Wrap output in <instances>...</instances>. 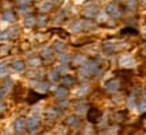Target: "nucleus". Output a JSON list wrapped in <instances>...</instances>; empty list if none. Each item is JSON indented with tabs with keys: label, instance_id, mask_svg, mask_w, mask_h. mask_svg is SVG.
<instances>
[{
	"label": "nucleus",
	"instance_id": "nucleus-1",
	"mask_svg": "<svg viewBox=\"0 0 146 135\" xmlns=\"http://www.w3.org/2000/svg\"><path fill=\"white\" fill-rule=\"evenodd\" d=\"M102 116H103V112L99 108H96V107H91L87 111V119H88L91 124H98L100 119H102Z\"/></svg>",
	"mask_w": 146,
	"mask_h": 135
},
{
	"label": "nucleus",
	"instance_id": "nucleus-2",
	"mask_svg": "<svg viewBox=\"0 0 146 135\" xmlns=\"http://www.w3.org/2000/svg\"><path fill=\"white\" fill-rule=\"evenodd\" d=\"M96 68H98V64L96 62H94V61H87V62L81 66V74H84V76H91V74L95 73Z\"/></svg>",
	"mask_w": 146,
	"mask_h": 135
},
{
	"label": "nucleus",
	"instance_id": "nucleus-3",
	"mask_svg": "<svg viewBox=\"0 0 146 135\" xmlns=\"http://www.w3.org/2000/svg\"><path fill=\"white\" fill-rule=\"evenodd\" d=\"M106 89H107L108 92H116V91H119L120 89V81L118 80V78L110 80V81H107V84H106Z\"/></svg>",
	"mask_w": 146,
	"mask_h": 135
},
{
	"label": "nucleus",
	"instance_id": "nucleus-4",
	"mask_svg": "<svg viewBox=\"0 0 146 135\" xmlns=\"http://www.w3.org/2000/svg\"><path fill=\"white\" fill-rule=\"evenodd\" d=\"M107 14H110V15L112 16V18H119L120 16V10L119 7H118V4H115V3H111V4L107 5Z\"/></svg>",
	"mask_w": 146,
	"mask_h": 135
},
{
	"label": "nucleus",
	"instance_id": "nucleus-5",
	"mask_svg": "<svg viewBox=\"0 0 146 135\" xmlns=\"http://www.w3.org/2000/svg\"><path fill=\"white\" fill-rule=\"evenodd\" d=\"M126 116H127V111H116L115 114L111 115V120L114 123H122V122H125Z\"/></svg>",
	"mask_w": 146,
	"mask_h": 135
},
{
	"label": "nucleus",
	"instance_id": "nucleus-6",
	"mask_svg": "<svg viewBox=\"0 0 146 135\" xmlns=\"http://www.w3.org/2000/svg\"><path fill=\"white\" fill-rule=\"evenodd\" d=\"M42 97H45V96H43V95L36 93L35 91H30L26 100H27V103H29V104H34V103H36L39 99H42Z\"/></svg>",
	"mask_w": 146,
	"mask_h": 135
},
{
	"label": "nucleus",
	"instance_id": "nucleus-7",
	"mask_svg": "<svg viewBox=\"0 0 146 135\" xmlns=\"http://www.w3.org/2000/svg\"><path fill=\"white\" fill-rule=\"evenodd\" d=\"M15 130H16V132H18V134L23 132V130H25V120L22 119V118L16 119V122H15Z\"/></svg>",
	"mask_w": 146,
	"mask_h": 135
},
{
	"label": "nucleus",
	"instance_id": "nucleus-8",
	"mask_svg": "<svg viewBox=\"0 0 146 135\" xmlns=\"http://www.w3.org/2000/svg\"><path fill=\"white\" fill-rule=\"evenodd\" d=\"M96 12H98V10L95 8L94 5H91V7H88V8H85V11H84V14H85L87 18H92V16H95L96 15Z\"/></svg>",
	"mask_w": 146,
	"mask_h": 135
},
{
	"label": "nucleus",
	"instance_id": "nucleus-9",
	"mask_svg": "<svg viewBox=\"0 0 146 135\" xmlns=\"http://www.w3.org/2000/svg\"><path fill=\"white\" fill-rule=\"evenodd\" d=\"M62 83H64V85L69 87V85L76 84V78L73 77V76H65V77H62Z\"/></svg>",
	"mask_w": 146,
	"mask_h": 135
},
{
	"label": "nucleus",
	"instance_id": "nucleus-10",
	"mask_svg": "<svg viewBox=\"0 0 146 135\" xmlns=\"http://www.w3.org/2000/svg\"><path fill=\"white\" fill-rule=\"evenodd\" d=\"M56 96L57 97H66L68 96V89L66 87H60L57 89V92H56Z\"/></svg>",
	"mask_w": 146,
	"mask_h": 135
},
{
	"label": "nucleus",
	"instance_id": "nucleus-11",
	"mask_svg": "<svg viewBox=\"0 0 146 135\" xmlns=\"http://www.w3.org/2000/svg\"><path fill=\"white\" fill-rule=\"evenodd\" d=\"M84 62H85V58H84V56H76L74 61H73V65H74V66H83Z\"/></svg>",
	"mask_w": 146,
	"mask_h": 135
},
{
	"label": "nucleus",
	"instance_id": "nucleus-12",
	"mask_svg": "<svg viewBox=\"0 0 146 135\" xmlns=\"http://www.w3.org/2000/svg\"><path fill=\"white\" fill-rule=\"evenodd\" d=\"M119 64L122 65V66H126L127 68V65H133L134 64V61H133V58H130V57H122L120 58V61H119Z\"/></svg>",
	"mask_w": 146,
	"mask_h": 135
},
{
	"label": "nucleus",
	"instance_id": "nucleus-13",
	"mask_svg": "<svg viewBox=\"0 0 146 135\" xmlns=\"http://www.w3.org/2000/svg\"><path fill=\"white\" fill-rule=\"evenodd\" d=\"M68 123L72 126V127H77V126L80 124V119H78L77 116H70L68 119Z\"/></svg>",
	"mask_w": 146,
	"mask_h": 135
},
{
	"label": "nucleus",
	"instance_id": "nucleus-14",
	"mask_svg": "<svg viewBox=\"0 0 146 135\" xmlns=\"http://www.w3.org/2000/svg\"><path fill=\"white\" fill-rule=\"evenodd\" d=\"M122 35H125V34H134V35H138V31L134 30V28H130V27H127V28H123L122 31H120Z\"/></svg>",
	"mask_w": 146,
	"mask_h": 135
},
{
	"label": "nucleus",
	"instance_id": "nucleus-15",
	"mask_svg": "<svg viewBox=\"0 0 146 135\" xmlns=\"http://www.w3.org/2000/svg\"><path fill=\"white\" fill-rule=\"evenodd\" d=\"M49 77H50V80H52V81H57L58 78H60V73H58L57 70H53V72L49 74Z\"/></svg>",
	"mask_w": 146,
	"mask_h": 135
},
{
	"label": "nucleus",
	"instance_id": "nucleus-16",
	"mask_svg": "<svg viewBox=\"0 0 146 135\" xmlns=\"http://www.w3.org/2000/svg\"><path fill=\"white\" fill-rule=\"evenodd\" d=\"M23 68H25V64L22 62V61H18V62L14 64V69H15V70H19V72H21Z\"/></svg>",
	"mask_w": 146,
	"mask_h": 135
},
{
	"label": "nucleus",
	"instance_id": "nucleus-17",
	"mask_svg": "<svg viewBox=\"0 0 146 135\" xmlns=\"http://www.w3.org/2000/svg\"><path fill=\"white\" fill-rule=\"evenodd\" d=\"M141 126H142L143 130H146V112L141 116Z\"/></svg>",
	"mask_w": 146,
	"mask_h": 135
},
{
	"label": "nucleus",
	"instance_id": "nucleus-18",
	"mask_svg": "<svg viewBox=\"0 0 146 135\" xmlns=\"http://www.w3.org/2000/svg\"><path fill=\"white\" fill-rule=\"evenodd\" d=\"M103 49H104L106 52H114L115 50V47L112 45H110V43H106L104 46H103Z\"/></svg>",
	"mask_w": 146,
	"mask_h": 135
},
{
	"label": "nucleus",
	"instance_id": "nucleus-19",
	"mask_svg": "<svg viewBox=\"0 0 146 135\" xmlns=\"http://www.w3.org/2000/svg\"><path fill=\"white\" fill-rule=\"evenodd\" d=\"M60 61H62V62H69L70 58H69L68 54H62V56H60Z\"/></svg>",
	"mask_w": 146,
	"mask_h": 135
},
{
	"label": "nucleus",
	"instance_id": "nucleus-20",
	"mask_svg": "<svg viewBox=\"0 0 146 135\" xmlns=\"http://www.w3.org/2000/svg\"><path fill=\"white\" fill-rule=\"evenodd\" d=\"M56 47H57L58 50H64V49H65V45H64V43H60V42H57V43H56Z\"/></svg>",
	"mask_w": 146,
	"mask_h": 135
}]
</instances>
